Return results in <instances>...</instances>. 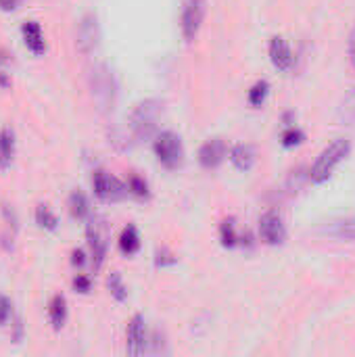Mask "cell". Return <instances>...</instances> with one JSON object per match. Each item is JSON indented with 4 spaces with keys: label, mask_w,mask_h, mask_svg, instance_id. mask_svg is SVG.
Masks as SVG:
<instances>
[{
    "label": "cell",
    "mask_w": 355,
    "mask_h": 357,
    "mask_svg": "<svg viewBox=\"0 0 355 357\" xmlns=\"http://www.w3.org/2000/svg\"><path fill=\"white\" fill-rule=\"evenodd\" d=\"M88 86H90V94H92L98 111L100 113L113 111L115 98H117V84H115L113 71L105 63H96V65L90 67Z\"/></svg>",
    "instance_id": "cell-1"
},
{
    "label": "cell",
    "mask_w": 355,
    "mask_h": 357,
    "mask_svg": "<svg viewBox=\"0 0 355 357\" xmlns=\"http://www.w3.org/2000/svg\"><path fill=\"white\" fill-rule=\"evenodd\" d=\"M163 113V102L157 98H146L138 102L130 115V128L136 140H149L155 138L159 132V117Z\"/></svg>",
    "instance_id": "cell-2"
},
{
    "label": "cell",
    "mask_w": 355,
    "mask_h": 357,
    "mask_svg": "<svg viewBox=\"0 0 355 357\" xmlns=\"http://www.w3.org/2000/svg\"><path fill=\"white\" fill-rule=\"evenodd\" d=\"M349 151H352V144H349V140H345V138H337L335 142H331V144L318 155L316 163L312 165V169H310V180H312L314 184H324V182L333 176L335 167L349 155Z\"/></svg>",
    "instance_id": "cell-3"
},
{
    "label": "cell",
    "mask_w": 355,
    "mask_h": 357,
    "mask_svg": "<svg viewBox=\"0 0 355 357\" xmlns=\"http://www.w3.org/2000/svg\"><path fill=\"white\" fill-rule=\"evenodd\" d=\"M153 151H155L157 161L165 169H176L182 165L184 146L176 132H157V136L153 140Z\"/></svg>",
    "instance_id": "cell-4"
},
{
    "label": "cell",
    "mask_w": 355,
    "mask_h": 357,
    "mask_svg": "<svg viewBox=\"0 0 355 357\" xmlns=\"http://www.w3.org/2000/svg\"><path fill=\"white\" fill-rule=\"evenodd\" d=\"M207 13V0H182V10H180V31L182 38L192 44L203 27Z\"/></svg>",
    "instance_id": "cell-5"
},
{
    "label": "cell",
    "mask_w": 355,
    "mask_h": 357,
    "mask_svg": "<svg viewBox=\"0 0 355 357\" xmlns=\"http://www.w3.org/2000/svg\"><path fill=\"white\" fill-rule=\"evenodd\" d=\"M92 188H94V195L100 199V201H119L128 195V186L117 180L115 176L103 172V169H96L94 176H92Z\"/></svg>",
    "instance_id": "cell-6"
},
{
    "label": "cell",
    "mask_w": 355,
    "mask_h": 357,
    "mask_svg": "<svg viewBox=\"0 0 355 357\" xmlns=\"http://www.w3.org/2000/svg\"><path fill=\"white\" fill-rule=\"evenodd\" d=\"M98 42H100V27H98V19L96 15L88 13L80 19V25H77V50L82 54H90L98 48Z\"/></svg>",
    "instance_id": "cell-7"
},
{
    "label": "cell",
    "mask_w": 355,
    "mask_h": 357,
    "mask_svg": "<svg viewBox=\"0 0 355 357\" xmlns=\"http://www.w3.org/2000/svg\"><path fill=\"white\" fill-rule=\"evenodd\" d=\"M86 238H88V247H90V257L96 270L103 268L105 257H107V236L100 228V224L94 218H88V226H86Z\"/></svg>",
    "instance_id": "cell-8"
},
{
    "label": "cell",
    "mask_w": 355,
    "mask_h": 357,
    "mask_svg": "<svg viewBox=\"0 0 355 357\" xmlns=\"http://www.w3.org/2000/svg\"><path fill=\"white\" fill-rule=\"evenodd\" d=\"M259 236L266 245H282L285 238H287V228H285V222L282 218L276 213V211H268L262 215L259 220Z\"/></svg>",
    "instance_id": "cell-9"
},
{
    "label": "cell",
    "mask_w": 355,
    "mask_h": 357,
    "mask_svg": "<svg viewBox=\"0 0 355 357\" xmlns=\"http://www.w3.org/2000/svg\"><path fill=\"white\" fill-rule=\"evenodd\" d=\"M126 349L130 356H142L146 349V326H144V318L140 314H136L126 331Z\"/></svg>",
    "instance_id": "cell-10"
},
{
    "label": "cell",
    "mask_w": 355,
    "mask_h": 357,
    "mask_svg": "<svg viewBox=\"0 0 355 357\" xmlns=\"http://www.w3.org/2000/svg\"><path fill=\"white\" fill-rule=\"evenodd\" d=\"M270 61L278 71H291L295 65V54L291 50V44L282 36H274L270 40Z\"/></svg>",
    "instance_id": "cell-11"
},
{
    "label": "cell",
    "mask_w": 355,
    "mask_h": 357,
    "mask_svg": "<svg viewBox=\"0 0 355 357\" xmlns=\"http://www.w3.org/2000/svg\"><path fill=\"white\" fill-rule=\"evenodd\" d=\"M226 159V142L222 138H209L199 149V163L205 169H216Z\"/></svg>",
    "instance_id": "cell-12"
},
{
    "label": "cell",
    "mask_w": 355,
    "mask_h": 357,
    "mask_svg": "<svg viewBox=\"0 0 355 357\" xmlns=\"http://www.w3.org/2000/svg\"><path fill=\"white\" fill-rule=\"evenodd\" d=\"M21 36H23V44L27 46V50L36 56H42L46 52V38L44 31L40 27L38 21L29 19L21 25Z\"/></svg>",
    "instance_id": "cell-13"
},
{
    "label": "cell",
    "mask_w": 355,
    "mask_h": 357,
    "mask_svg": "<svg viewBox=\"0 0 355 357\" xmlns=\"http://www.w3.org/2000/svg\"><path fill=\"white\" fill-rule=\"evenodd\" d=\"M322 234L337 238V241H347V243H355V215L354 218H341L335 220L331 224H326L322 228Z\"/></svg>",
    "instance_id": "cell-14"
},
{
    "label": "cell",
    "mask_w": 355,
    "mask_h": 357,
    "mask_svg": "<svg viewBox=\"0 0 355 357\" xmlns=\"http://www.w3.org/2000/svg\"><path fill=\"white\" fill-rule=\"evenodd\" d=\"M255 149L251 144H236L230 149L228 159L230 163L239 169V172H249L255 165Z\"/></svg>",
    "instance_id": "cell-15"
},
{
    "label": "cell",
    "mask_w": 355,
    "mask_h": 357,
    "mask_svg": "<svg viewBox=\"0 0 355 357\" xmlns=\"http://www.w3.org/2000/svg\"><path fill=\"white\" fill-rule=\"evenodd\" d=\"M119 251L126 255V257H132V255H136L138 251H140V234H138V228L134 226V224H128L123 230H121V234H119Z\"/></svg>",
    "instance_id": "cell-16"
},
{
    "label": "cell",
    "mask_w": 355,
    "mask_h": 357,
    "mask_svg": "<svg viewBox=\"0 0 355 357\" xmlns=\"http://www.w3.org/2000/svg\"><path fill=\"white\" fill-rule=\"evenodd\" d=\"M15 157V134L10 128L0 130V172L8 169Z\"/></svg>",
    "instance_id": "cell-17"
},
{
    "label": "cell",
    "mask_w": 355,
    "mask_h": 357,
    "mask_svg": "<svg viewBox=\"0 0 355 357\" xmlns=\"http://www.w3.org/2000/svg\"><path fill=\"white\" fill-rule=\"evenodd\" d=\"M48 320L54 331H61L67 322V301L63 295H54L48 305Z\"/></svg>",
    "instance_id": "cell-18"
},
{
    "label": "cell",
    "mask_w": 355,
    "mask_h": 357,
    "mask_svg": "<svg viewBox=\"0 0 355 357\" xmlns=\"http://www.w3.org/2000/svg\"><path fill=\"white\" fill-rule=\"evenodd\" d=\"M241 232L236 228V220L234 218H226L220 226V241L226 249H234L241 245Z\"/></svg>",
    "instance_id": "cell-19"
},
{
    "label": "cell",
    "mask_w": 355,
    "mask_h": 357,
    "mask_svg": "<svg viewBox=\"0 0 355 357\" xmlns=\"http://www.w3.org/2000/svg\"><path fill=\"white\" fill-rule=\"evenodd\" d=\"M69 213L75 220H88L90 218V203L82 190H73L69 195Z\"/></svg>",
    "instance_id": "cell-20"
},
{
    "label": "cell",
    "mask_w": 355,
    "mask_h": 357,
    "mask_svg": "<svg viewBox=\"0 0 355 357\" xmlns=\"http://www.w3.org/2000/svg\"><path fill=\"white\" fill-rule=\"evenodd\" d=\"M268 94H270V84H268L266 79H257V82L249 88V94H247L249 105L255 107V109H259V107L266 102Z\"/></svg>",
    "instance_id": "cell-21"
},
{
    "label": "cell",
    "mask_w": 355,
    "mask_h": 357,
    "mask_svg": "<svg viewBox=\"0 0 355 357\" xmlns=\"http://www.w3.org/2000/svg\"><path fill=\"white\" fill-rule=\"evenodd\" d=\"M339 119L347 126H355V86L343 96L339 107Z\"/></svg>",
    "instance_id": "cell-22"
},
{
    "label": "cell",
    "mask_w": 355,
    "mask_h": 357,
    "mask_svg": "<svg viewBox=\"0 0 355 357\" xmlns=\"http://www.w3.org/2000/svg\"><path fill=\"white\" fill-rule=\"evenodd\" d=\"M107 289H109V293H111V297L115 301L121 303V301L128 299V287L123 284V278L119 276V272H111L107 276Z\"/></svg>",
    "instance_id": "cell-23"
},
{
    "label": "cell",
    "mask_w": 355,
    "mask_h": 357,
    "mask_svg": "<svg viewBox=\"0 0 355 357\" xmlns=\"http://www.w3.org/2000/svg\"><path fill=\"white\" fill-rule=\"evenodd\" d=\"M36 224H38L42 230L52 232V230H56V226H59V218L50 211V207L38 205V207H36Z\"/></svg>",
    "instance_id": "cell-24"
},
{
    "label": "cell",
    "mask_w": 355,
    "mask_h": 357,
    "mask_svg": "<svg viewBox=\"0 0 355 357\" xmlns=\"http://www.w3.org/2000/svg\"><path fill=\"white\" fill-rule=\"evenodd\" d=\"M280 142H282L285 149H295V146L305 142V132L299 130L297 126H287L282 136H280Z\"/></svg>",
    "instance_id": "cell-25"
},
{
    "label": "cell",
    "mask_w": 355,
    "mask_h": 357,
    "mask_svg": "<svg viewBox=\"0 0 355 357\" xmlns=\"http://www.w3.org/2000/svg\"><path fill=\"white\" fill-rule=\"evenodd\" d=\"M128 192L130 195H134V197H138V199H146L149 197V184H146V180L144 178H140V176H130L128 178Z\"/></svg>",
    "instance_id": "cell-26"
},
{
    "label": "cell",
    "mask_w": 355,
    "mask_h": 357,
    "mask_svg": "<svg viewBox=\"0 0 355 357\" xmlns=\"http://www.w3.org/2000/svg\"><path fill=\"white\" fill-rule=\"evenodd\" d=\"M8 320H13V303L8 297L0 295V326H6Z\"/></svg>",
    "instance_id": "cell-27"
},
{
    "label": "cell",
    "mask_w": 355,
    "mask_h": 357,
    "mask_svg": "<svg viewBox=\"0 0 355 357\" xmlns=\"http://www.w3.org/2000/svg\"><path fill=\"white\" fill-rule=\"evenodd\" d=\"M73 291L80 293V295H88L92 291V280L86 274H77L73 278Z\"/></svg>",
    "instance_id": "cell-28"
},
{
    "label": "cell",
    "mask_w": 355,
    "mask_h": 357,
    "mask_svg": "<svg viewBox=\"0 0 355 357\" xmlns=\"http://www.w3.org/2000/svg\"><path fill=\"white\" fill-rule=\"evenodd\" d=\"M2 218H4V222H6V226L10 228V232L15 234V232H17V228H19V220H17L15 209L2 203Z\"/></svg>",
    "instance_id": "cell-29"
},
{
    "label": "cell",
    "mask_w": 355,
    "mask_h": 357,
    "mask_svg": "<svg viewBox=\"0 0 355 357\" xmlns=\"http://www.w3.org/2000/svg\"><path fill=\"white\" fill-rule=\"evenodd\" d=\"M178 259L174 257V253H169L167 249H159L157 255H155V266L157 268H167V266H174Z\"/></svg>",
    "instance_id": "cell-30"
},
{
    "label": "cell",
    "mask_w": 355,
    "mask_h": 357,
    "mask_svg": "<svg viewBox=\"0 0 355 357\" xmlns=\"http://www.w3.org/2000/svg\"><path fill=\"white\" fill-rule=\"evenodd\" d=\"M347 56H349V63H352V67L355 69V25H354V29H352V33H349V44H347Z\"/></svg>",
    "instance_id": "cell-31"
},
{
    "label": "cell",
    "mask_w": 355,
    "mask_h": 357,
    "mask_svg": "<svg viewBox=\"0 0 355 357\" xmlns=\"http://www.w3.org/2000/svg\"><path fill=\"white\" fill-rule=\"evenodd\" d=\"M71 264H73L75 268H82V266L86 264V253H84L82 249H75V251L71 253Z\"/></svg>",
    "instance_id": "cell-32"
},
{
    "label": "cell",
    "mask_w": 355,
    "mask_h": 357,
    "mask_svg": "<svg viewBox=\"0 0 355 357\" xmlns=\"http://www.w3.org/2000/svg\"><path fill=\"white\" fill-rule=\"evenodd\" d=\"M13 328H15L13 341H15V343H19V341L23 339V322H21V320L17 318V320H15V324H13Z\"/></svg>",
    "instance_id": "cell-33"
},
{
    "label": "cell",
    "mask_w": 355,
    "mask_h": 357,
    "mask_svg": "<svg viewBox=\"0 0 355 357\" xmlns=\"http://www.w3.org/2000/svg\"><path fill=\"white\" fill-rule=\"evenodd\" d=\"M19 4V0H0V8L2 10H15Z\"/></svg>",
    "instance_id": "cell-34"
},
{
    "label": "cell",
    "mask_w": 355,
    "mask_h": 357,
    "mask_svg": "<svg viewBox=\"0 0 355 357\" xmlns=\"http://www.w3.org/2000/svg\"><path fill=\"white\" fill-rule=\"evenodd\" d=\"M10 86V75L2 69L0 71V88H8Z\"/></svg>",
    "instance_id": "cell-35"
},
{
    "label": "cell",
    "mask_w": 355,
    "mask_h": 357,
    "mask_svg": "<svg viewBox=\"0 0 355 357\" xmlns=\"http://www.w3.org/2000/svg\"><path fill=\"white\" fill-rule=\"evenodd\" d=\"M6 61H8V59H6V56H4V54L0 52V71L4 69V65H6Z\"/></svg>",
    "instance_id": "cell-36"
}]
</instances>
